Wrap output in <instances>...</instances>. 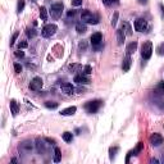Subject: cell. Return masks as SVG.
Returning a JSON list of instances; mask_svg holds the SVG:
<instances>
[{
	"instance_id": "cell-1",
	"label": "cell",
	"mask_w": 164,
	"mask_h": 164,
	"mask_svg": "<svg viewBox=\"0 0 164 164\" xmlns=\"http://www.w3.org/2000/svg\"><path fill=\"white\" fill-rule=\"evenodd\" d=\"M81 21L82 22H85V23H90V25H97V23H99V18H97L94 13L90 12L89 9L82 10Z\"/></svg>"
},
{
	"instance_id": "cell-2",
	"label": "cell",
	"mask_w": 164,
	"mask_h": 164,
	"mask_svg": "<svg viewBox=\"0 0 164 164\" xmlns=\"http://www.w3.org/2000/svg\"><path fill=\"white\" fill-rule=\"evenodd\" d=\"M90 42H91V45H92V49L99 51L103 47V35L100 32L92 33L91 37H90Z\"/></svg>"
},
{
	"instance_id": "cell-3",
	"label": "cell",
	"mask_w": 164,
	"mask_h": 164,
	"mask_svg": "<svg viewBox=\"0 0 164 164\" xmlns=\"http://www.w3.org/2000/svg\"><path fill=\"white\" fill-rule=\"evenodd\" d=\"M101 105H103L101 100H91V101H87L86 104H85V109H86L87 113L94 114V113H96L97 110L100 109Z\"/></svg>"
},
{
	"instance_id": "cell-4",
	"label": "cell",
	"mask_w": 164,
	"mask_h": 164,
	"mask_svg": "<svg viewBox=\"0 0 164 164\" xmlns=\"http://www.w3.org/2000/svg\"><path fill=\"white\" fill-rule=\"evenodd\" d=\"M57 31H58L57 25H54V23H49V25L44 26V28L41 30V35H42V37L49 39V37H51V36H54L55 33H57Z\"/></svg>"
},
{
	"instance_id": "cell-5",
	"label": "cell",
	"mask_w": 164,
	"mask_h": 164,
	"mask_svg": "<svg viewBox=\"0 0 164 164\" xmlns=\"http://www.w3.org/2000/svg\"><path fill=\"white\" fill-rule=\"evenodd\" d=\"M153 55V44L151 41H146L141 46V57L144 60H149Z\"/></svg>"
},
{
	"instance_id": "cell-6",
	"label": "cell",
	"mask_w": 164,
	"mask_h": 164,
	"mask_svg": "<svg viewBox=\"0 0 164 164\" xmlns=\"http://www.w3.org/2000/svg\"><path fill=\"white\" fill-rule=\"evenodd\" d=\"M63 10H64L63 3H55V4H53L51 8H50V15H51L54 19H58V18L62 15Z\"/></svg>"
},
{
	"instance_id": "cell-7",
	"label": "cell",
	"mask_w": 164,
	"mask_h": 164,
	"mask_svg": "<svg viewBox=\"0 0 164 164\" xmlns=\"http://www.w3.org/2000/svg\"><path fill=\"white\" fill-rule=\"evenodd\" d=\"M135 30H136L137 32H144V31H146L147 30L146 19H144V18H137V19L135 21Z\"/></svg>"
},
{
	"instance_id": "cell-8",
	"label": "cell",
	"mask_w": 164,
	"mask_h": 164,
	"mask_svg": "<svg viewBox=\"0 0 164 164\" xmlns=\"http://www.w3.org/2000/svg\"><path fill=\"white\" fill-rule=\"evenodd\" d=\"M42 85H44L42 78L41 77H35L32 81L30 82V90H32V91H39V90H41Z\"/></svg>"
},
{
	"instance_id": "cell-9",
	"label": "cell",
	"mask_w": 164,
	"mask_h": 164,
	"mask_svg": "<svg viewBox=\"0 0 164 164\" xmlns=\"http://www.w3.org/2000/svg\"><path fill=\"white\" fill-rule=\"evenodd\" d=\"M149 141H150V144H151L153 146H159V145L163 144V136L160 133H154V135L150 136Z\"/></svg>"
},
{
	"instance_id": "cell-10",
	"label": "cell",
	"mask_w": 164,
	"mask_h": 164,
	"mask_svg": "<svg viewBox=\"0 0 164 164\" xmlns=\"http://www.w3.org/2000/svg\"><path fill=\"white\" fill-rule=\"evenodd\" d=\"M46 140H36V149H37V151L40 153V154H44V153H46V150H47V144L46 142Z\"/></svg>"
},
{
	"instance_id": "cell-11",
	"label": "cell",
	"mask_w": 164,
	"mask_h": 164,
	"mask_svg": "<svg viewBox=\"0 0 164 164\" xmlns=\"http://www.w3.org/2000/svg\"><path fill=\"white\" fill-rule=\"evenodd\" d=\"M60 90L67 95H72L73 92H75V87H73V85L68 83V82H64V83L60 85Z\"/></svg>"
},
{
	"instance_id": "cell-12",
	"label": "cell",
	"mask_w": 164,
	"mask_h": 164,
	"mask_svg": "<svg viewBox=\"0 0 164 164\" xmlns=\"http://www.w3.org/2000/svg\"><path fill=\"white\" fill-rule=\"evenodd\" d=\"M75 82L78 85H89L90 83V78L87 77L86 75L81 73V75H77L75 76Z\"/></svg>"
},
{
	"instance_id": "cell-13",
	"label": "cell",
	"mask_w": 164,
	"mask_h": 164,
	"mask_svg": "<svg viewBox=\"0 0 164 164\" xmlns=\"http://www.w3.org/2000/svg\"><path fill=\"white\" fill-rule=\"evenodd\" d=\"M131 64H132L131 55L127 54V55H126V58L123 59V63H122V71H123V72H128L129 68H131Z\"/></svg>"
},
{
	"instance_id": "cell-14",
	"label": "cell",
	"mask_w": 164,
	"mask_h": 164,
	"mask_svg": "<svg viewBox=\"0 0 164 164\" xmlns=\"http://www.w3.org/2000/svg\"><path fill=\"white\" fill-rule=\"evenodd\" d=\"M32 149H33V144L31 141H23L19 145V150H22V151L30 153V151H32Z\"/></svg>"
},
{
	"instance_id": "cell-15",
	"label": "cell",
	"mask_w": 164,
	"mask_h": 164,
	"mask_svg": "<svg viewBox=\"0 0 164 164\" xmlns=\"http://www.w3.org/2000/svg\"><path fill=\"white\" fill-rule=\"evenodd\" d=\"M136 49H137V41H132V42H129V44L127 45L126 51H127V54L128 55H131V54H133V53L136 51Z\"/></svg>"
},
{
	"instance_id": "cell-16",
	"label": "cell",
	"mask_w": 164,
	"mask_h": 164,
	"mask_svg": "<svg viewBox=\"0 0 164 164\" xmlns=\"http://www.w3.org/2000/svg\"><path fill=\"white\" fill-rule=\"evenodd\" d=\"M76 112H77V108L76 107H68V108H65V109H63L62 112H60V114L62 115H73Z\"/></svg>"
},
{
	"instance_id": "cell-17",
	"label": "cell",
	"mask_w": 164,
	"mask_h": 164,
	"mask_svg": "<svg viewBox=\"0 0 164 164\" xmlns=\"http://www.w3.org/2000/svg\"><path fill=\"white\" fill-rule=\"evenodd\" d=\"M76 31H77V33H80V35H82V33H85L87 31V26L85 22H78L77 25H76Z\"/></svg>"
},
{
	"instance_id": "cell-18",
	"label": "cell",
	"mask_w": 164,
	"mask_h": 164,
	"mask_svg": "<svg viewBox=\"0 0 164 164\" xmlns=\"http://www.w3.org/2000/svg\"><path fill=\"white\" fill-rule=\"evenodd\" d=\"M124 37H126V33L122 28H118L117 30V41H118V45H122L124 42Z\"/></svg>"
},
{
	"instance_id": "cell-19",
	"label": "cell",
	"mask_w": 164,
	"mask_h": 164,
	"mask_svg": "<svg viewBox=\"0 0 164 164\" xmlns=\"http://www.w3.org/2000/svg\"><path fill=\"white\" fill-rule=\"evenodd\" d=\"M10 110H12V114L13 115H17L18 114V110H19V107H18L17 101L15 100H10Z\"/></svg>"
},
{
	"instance_id": "cell-20",
	"label": "cell",
	"mask_w": 164,
	"mask_h": 164,
	"mask_svg": "<svg viewBox=\"0 0 164 164\" xmlns=\"http://www.w3.org/2000/svg\"><path fill=\"white\" fill-rule=\"evenodd\" d=\"M55 163H59L62 160V154H60V149L59 147H55L54 149V158H53Z\"/></svg>"
},
{
	"instance_id": "cell-21",
	"label": "cell",
	"mask_w": 164,
	"mask_h": 164,
	"mask_svg": "<svg viewBox=\"0 0 164 164\" xmlns=\"http://www.w3.org/2000/svg\"><path fill=\"white\" fill-rule=\"evenodd\" d=\"M121 28L124 31V33H126V35H132V28H131V26H129L128 22H124Z\"/></svg>"
},
{
	"instance_id": "cell-22",
	"label": "cell",
	"mask_w": 164,
	"mask_h": 164,
	"mask_svg": "<svg viewBox=\"0 0 164 164\" xmlns=\"http://www.w3.org/2000/svg\"><path fill=\"white\" fill-rule=\"evenodd\" d=\"M62 137H63V140H64L65 142H72V140H73L72 132H64V133L62 135Z\"/></svg>"
},
{
	"instance_id": "cell-23",
	"label": "cell",
	"mask_w": 164,
	"mask_h": 164,
	"mask_svg": "<svg viewBox=\"0 0 164 164\" xmlns=\"http://www.w3.org/2000/svg\"><path fill=\"white\" fill-rule=\"evenodd\" d=\"M40 18L42 21H46L47 19V10L45 7H41L40 8Z\"/></svg>"
},
{
	"instance_id": "cell-24",
	"label": "cell",
	"mask_w": 164,
	"mask_h": 164,
	"mask_svg": "<svg viewBox=\"0 0 164 164\" xmlns=\"http://www.w3.org/2000/svg\"><path fill=\"white\" fill-rule=\"evenodd\" d=\"M103 3H104L107 7H113V5L119 4V0H103Z\"/></svg>"
},
{
	"instance_id": "cell-25",
	"label": "cell",
	"mask_w": 164,
	"mask_h": 164,
	"mask_svg": "<svg viewBox=\"0 0 164 164\" xmlns=\"http://www.w3.org/2000/svg\"><path fill=\"white\" fill-rule=\"evenodd\" d=\"M45 107L49 108V109H57V108H58V103H54V101H46V103H45Z\"/></svg>"
},
{
	"instance_id": "cell-26",
	"label": "cell",
	"mask_w": 164,
	"mask_h": 164,
	"mask_svg": "<svg viewBox=\"0 0 164 164\" xmlns=\"http://www.w3.org/2000/svg\"><path fill=\"white\" fill-rule=\"evenodd\" d=\"M82 73H83V75H86V76L91 75V73H92L91 65H85V67H83V71H82Z\"/></svg>"
},
{
	"instance_id": "cell-27",
	"label": "cell",
	"mask_w": 164,
	"mask_h": 164,
	"mask_svg": "<svg viewBox=\"0 0 164 164\" xmlns=\"http://www.w3.org/2000/svg\"><path fill=\"white\" fill-rule=\"evenodd\" d=\"M25 8V0H18V4H17V12L21 13Z\"/></svg>"
},
{
	"instance_id": "cell-28",
	"label": "cell",
	"mask_w": 164,
	"mask_h": 164,
	"mask_svg": "<svg viewBox=\"0 0 164 164\" xmlns=\"http://www.w3.org/2000/svg\"><path fill=\"white\" fill-rule=\"evenodd\" d=\"M155 91L159 92V94H164V81L160 82V83L158 85L157 87H155Z\"/></svg>"
},
{
	"instance_id": "cell-29",
	"label": "cell",
	"mask_w": 164,
	"mask_h": 164,
	"mask_svg": "<svg viewBox=\"0 0 164 164\" xmlns=\"http://www.w3.org/2000/svg\"><path fill=\"white\" fill-rule=\"evenodd\" d=\"M26 33H27L28 37H35L36 31L33 30V28H27V30H26Z\"/></svg>"
},
{
	"instance_id": "cell-30",
	"label": "cell",
	"mask_w": 164,
	"mask_h": 164,
	"mask_svg": "<svg viewBox=\"0 0 164 164\" xmlns=\"http://www.w3.org/2000/svg\"><path fill=\"white\" fill-rule=\"evenodd\" d=\"M118 151V147L115 146V147H110V150H109V153H110V159H114V157H115V153Z\"/></svg>"
},
{
	"instance_id": "cell-31",
	"label": "cell",
	"mask_w": 164,
	"mask_h": 164,
	"mask_svg": "<svg viewBox=\"0 0 164 164\" xmlns=\"http://www.w3.org/2000/svg\"><path fill=\"white\" fill-rule=\"evenodd\" d=\"M157 53L159 55H164V42H163V44H160L159 46L157 47Z\"/></svg>"
},
{
	"instance_id": "cell-32",
	"label": "cell",
	"mask_w": 164,
	"mask_h": 164,
	"mask_svg": "<svg viewBox=\"0 0 164 164\" xmlns=\"http://www.w3.org/2000/svg\"><path fill=\"white\" fill-rule=\"evenodd\" d=\"M18 35H19V32H14V33H13L12 40H10V46H13V45H14V42H15V40H17Z\"/></svg>"
},
{
	"instance_id": "cell-33",
	"label": "cell",
	"mask_w": 164,
	"mask_h": 164,
	"mask_svg": "<svg viewBox=\"0 0 164 164\" xmlns=\"http://www.w3.org/2000/svg\"><path fill=\"white\" fill-rule=\"evenodd\" d=\"M118 15H119V14H118V12H115V13H114V15H113V18H112V25H113V26H115V25H117Z\"/></svg>"
},
{
	"instance_id": "cell-34",
	"label": "cell",
	"mask_w": 164,
	"mask_h": 164,
	"mask_svg": "<svg viewBox=\"0 0 164 164\" xmlns=\"http://www.w3.org/2000/svg\"><path fill=\"white\" fill-rule=\"evenodd\" d=\"M27 46L28 44L26 41H19V44H18V49H26Z\"/></svg>"
},
{
	"instance_id": "cell-35",
	"label": "cell",
	"mask_w": 164,
	"mask_h": 164,
	"mask_svg": "<svg viewBox=\"0 0 164 164\" xmlns=\"http://www.w3.org/2000/svg\"><path fill=\"white\" fill-rule=\"evenodd\" d=\"M14 71H15V73H21V72H22V67H21V64L15 63V64H14Z\"/></svg>"
},
{
	"instance_id": "cell-36",
	"label": "cell",
	"mask_w": 164,
	"mask_h": 164,
	"mask_svg": "<svg viewBox=\"0 0 164 164\" xmlns=\"http://www.w3.org/2000/svg\"><path fill=\"white\" fill-rule=\"evenodd\" d=\"M14 54H15V57H18V58H23V57H25V53H23L21 49H18Z\"/></svg>"
},
{
	"instance_id": "cell-37",
	"label": "cell",
	"mask_w": 164,
	"mask_h": 164,
	"mask_svg": "<svg viewBox=\"0 0 164 164\" xmlns=\"http://www.w3.org/2000/svg\"><path fill=\"white\" fill-rule=\"evenodd\" d=\"M72 5L80 7V5H82V0H72Z\"/></svg>"
},
{
	"instance_id": "cell-38",
	"label": "cell",
	"mask_w": 164,
	"mask_h": 164,
	"mask_svg": "<svg viewBox=\"0 0 164 164\" xmlns=\"http://www.w3.org/2000/svg\"><path fill=\"white\" fill-rule=\"evenodd\" d=\"M75 15H76V10H68V18H69V17H75Z\"/></svg>"
},
{
	"instance_id": "cell-39",
	"label": "cell",
	"mask_w": 164,
	"mask_h": 164,
	"mask_svg": "<svg viewBox=\"0 0 164 164\" xmlns=\"http://www.w3.org/2000/svg\"><path fill=\"white\" fill-rule=\"evenodd\" d=\"M78 47H80V49H86V42H81L80 45H78Z\"/></svg>"
},
{
	"instance_id": "cell-40",
	"label": "cell",
	"mask_w": 164,
	"mask_h": 164,
	"mask_svg": "<svg viewBox=\"0 0 164 164\" xmlns=\"http://www.w3.org/2000/svg\"><path fill=\"white\" fill-rule=\"evenodd\" d=\"M139 3H140V4H146L147 0H139Z\"/></svg>"
},
{
	"instance_id": "cell-41",
	"label": "cell",
	"mask_w": 164,
	"mask_h": 164,
	"mask_svg": "<svg viewBox=\"0 0 164 164\" xmlns=\"http://www.w3.org/2000/svg\"><path fill=\"white\" fill-rule=\"evenodd\" d=\"M150 163H159V160H158V159H151V160H150Z\"/></svg>"
},
{
	"instance_id": "cell-42",
	"label": "cell",
	"mask_w": 164,
	"mask_h": 164,
	"mask_svg": "<svg viewBox=\"0 0 164 164\" xmlns=\"http://www.w3.org/2000/svg\"><path fill=\"white\" fill-rule=\"evenodd\" d=\"M160 8H162V14L164 15V5H163V4H160Z\"/></svg>"
}]
</instances>
